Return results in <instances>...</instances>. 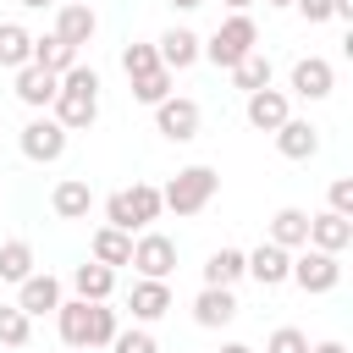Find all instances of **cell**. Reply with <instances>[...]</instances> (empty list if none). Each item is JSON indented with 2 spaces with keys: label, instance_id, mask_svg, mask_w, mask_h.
Listing matches in <instances>:
<instances>
[{
  "label": "cell",
  "instance_id": "1",
  "mask_svg": "<svg viewBox=\"0 0 353 353\" xmlns=\"http://www.w3.org/2000/svg\"><path fill=\"white\" fill-rule=\"evenodd\" d=\"M50 105H55V121H61L66 132L94 127V116H99V72H94V66H72V72H61Z\"/></svg>",
  "mask_w": 353,
  "mask_h": 353
},
{
  "label": "cell",
  "instance_id": "2",
  "mask_svg": "<svg viewBox=\"0 0 353 353\" xmlns=\"http://www.w3.org/2000/svg\"><path fill=\"white\" fill-rule=\"evenodd\" d=\"M254 44H259L254 17H248V11H232V17H226V22H221V28H215V33L199 44V61H215L221 72H232V66H237V61H243Z\"/></svg>",
  "mask_w": 353,
  "mask_h": 353
},
{
  "label": "cell",
  "instance_id": "3",
  "mask_svg": "<svg viewBox=\"0 0 353 353\" xmlns=\"http://www.w3.org/2000/svg\"><path fill=\"white\" fill-rule=\"evenodd\" d=\"M160 188L154 182H132V188H121V193H110L105 199V226H116V232H138V226H149V221H160Z\"/></svg>",
  "mask_w": 353,
  "mask_h": 353
},
{
  "label": "cell",
  "instance_id": "4",
  "mask_svg": "<svg viewBox=\"0 0 353 353\" xmlns=\"http://www.w3.org/2000/svg\"><path fill=\"white\" fill-rule=\"evenodd\" d=\"M215 188H221L215 165H182V171L160 188V204H165V210H176V215H199V210L215 199Z\"/></svg>",
  "mask_w": 353,
  "mask_h": 353
},
{
  "label": "cell",
  "instance_id": "5",
  "mask_svg": "<svg viewBox=\"0 0 353 353\" xmlns=\"http://www.w3.org/2000/svg\"><path fill=\"white\" fill-rule=\"evenodd\" d=\"M287 281H298L303 292H336V281H342V265H336V254H325V248H309V243H303V254L292 259Z\"/></svg>",
  "mask_w": 353,
  "mask_h": 353
},
{
  "label": "cell",
  "instance_id": "6",
  "mask_svg": "<svg viewBox=\"0 0 353 353\" xmlns=\"http://www.w3.org/2000/svg\"><path fill=\"white\" fill-rule=\"evenodd\" d=\"M66 138H72V132H66L55 116H33V121L22 127V138H17V143H22V154H28V160L50 165V160H61V154H66Z\"/></svg>",
  "mask_w": 353,
  "mask_h": 353
},
{
  "label": "cell",
  "instance_id": "7",
  "mask_svg": "<svg viewBox=\"0 0 353 353\" xmlns=\"http://www.w3.org/2000/svg\"><path fill=\"white\" fill-rule=\"evenodd\" d=\"M138 276H149V281H165L171 270H176V243L165 237V232H143L138 243H132V259H127Z\"/></svg>",
  "mask_w": 353,
  "mask_h": 353
},
{
  "label": "cell",
  "instance_id": "8",
  "mask_svg": "<svg viewBox=\"0 0 353 353\" xmlns=\"http://www.w3.org/2000/svg\"><path fill=\"white\" fill-rule=\"evenodd\" d=\"M154 127H160V138H171V143H188V138H199V105H193V99H176V94H165V99L154 105Z\"/></svg>",
  "mask_w": 353,
  "mask_h": 353
},
{
  "label": "cell",
  "instance_id": "9",
  "mask_svg": "<svg viewBox=\"0 0 353 353\" xmlns=\"http://www.w3.org/2000/svg\"><path fill=\"white\" fill-rule=\"evenodd\" d=\"M287 270H292V254L281 243H259L254 254H243V276H254L259 287H281Z\"/></svg>",
  "mask_w": 353,
  "mask_h": 353
},
{
  "label": "cell",
  "instance_id": "10",
  "mask_svg": "<svg viewBox=\"0 0 353 353\" xmlns=\"http://www.w3.org/2000/svg\"><path fill=\"white\" fill-rule=\"evenodd\" d=\"M94 28H99V17H94L88 0H66V6L55 11V39L72 44V50H83V44L94 39Z\"/></svg>",
  "mask_w": 353,
  "mask_h": 353
},
{
  "label": "cell",
  "instance_id": "11",
  "mask_svg": "<svg viewBox=\"0 0 353 353\" xmlns=\"http://www.w3.org/2000/svg\"><path fill=\"white\" fill-rule=\"evenodd\" d=\"M17 287H22V292H17V309H22L28 320H33V314H55V303H61V281H55L50 270H44V276H39V270L22 276Z\"/></svg>",
  "mask_w": 353,
  "mask_h": 353
},
{
  "label": "cell",
  "instance_id": "12",
  "mask_svg": "<svg viewBox=\"0 0 353 353\" xmlns=\"http://www.w3.org/2000/svg\"><path fill=\"white\" fill-rule=\"evenodd\" d=\"M55 325H61V342H66V347H83V353H88V336H94V303H88V298L55 303Z\"/></svg>",
  "mask_w": 353,
  "mask_h": 353
},
{
  "label": "cell",
  "instance_id": "13",
  "mask_svg": "<svg viewBox=\"0 0 353 353\" xmlns=\"http://www.w3.org/2000/svg\"><path fill=\"white\" fill-rule=\"evenodd\" d=\"M193 320H199L204 331L232 325V320H237V298H232V287H204V292L193 298Z\"/></svg>",
  "mask_w": 353,
  "mask_h": 353
},
{
  "label": "cell",
  "instance_id": "14",
  "mask_svg": "<svg viewBox=\"0 0 353 353\" xmlns=\"http://www.w3.org/2000/svg\"><path fill=\"white\" fill-rule=\"evenodd\" d=\"M199 44H204V39H199L193 28H171V33H160L154 50H160V66H165V72H188V66L199 61Z\"/></svg>",
  "mask_w": 353,
  "mask_h": 353
},
{
  "label": "cell",
  "instance_id": "15",
  "mask_svg": "<svg viewBox=\"0 0 353 353\" xmlns=\"http://www.w3.org/2000/svg\"><path fill=\"white\" fill-rule=\"evenodd\" d=\"M336 88V72H331V61H320V55H303L298 66H292V94H303V99H325Z\"/></svg>",
  "mask_w": 353,
  "mask_h": 353
},
{
  "label": "cell",
  "instance_id": "16",
  "mask_svg": "<svg viewBox=\"0 0 353 353\" xmlns=\"http://www.w3.org/2000/svg\"><path fill=\"white\" fill-rule=\"evenodd\" d=\"M287 116H292V105H287V94H281V88H254V94H248V127L276 132Z\"/></svg>",
  "mask_w": 353,
  "mask_h": 353
},
{
  "label": "cell",
  "instance_id": "17",
  "mask_svg": "<svg viewBox=\"0 0 353 353\" xmlns=\"http://www.w3.org/2000/svg\"><path fill=\"white\" fill-rule=\"evenodd\" d=\"M276 149H281L287 160H314V154H320V127H309V121L287 116V121L276 127Z\"/></svg>",
  "mask_w": 353,
  "mask_h": 353
},
{
  "label": "cell",
  "instance_id": "18",
  "mask_svg": "<svg viewBox=\"0 0 353 353\" xmlns=\"http://www.w3.org/2000/svg\"><path fill=\"white\" fill-rule=\"evenodd\" d=\"M353 243V221L325 210V215H309V248H325V254H342Z\"/></svg>",
  "mask_w": 353,
  "mask_h": 353
},
{
  "label": "cell",
  "instance_id": "19",
  "mask_svg": "<svg viewBox=\"0 0 353 353\" xmlns=\"http://www.w3.org/2000/svg\"><path fill=\"white\" fill-rule=\"evenodd\" d=\"M55 83H61V77H55V72H44V66H33V61H28V66H17V99H22L28 110H44V105L55 99Z\"/></svg>",
  "mask_w": 353,
  "mask_h": 353
},
{
  "label": "cell",
  "instance_id": "20",
  "mask_svg": "<svg viewBox=\"0 0 353 353\" xmlns=\"http://www.w3.org/2000/svg\"><path fill=\"white\" fill-rule=\"evenodd\" d=\"M127 309H132V320H160L165 309H171V287L165 281H149V276H138L132 281V298H127Z\"/></svg>",
  "mask_w": 353,
  "mask_h": 353
},
{
  "label": "cell",
  "instance_id": "21",
  "mask_svg": "<svg viewBox=\"0 0 353 353\" xmlns=\"http://www.w3.org/2000/svg\"><path fill=\"white\" fill-rule=\"evenodd\" d=\"M50 210H55L61 221H83V215L94 210V193H88V182H83V176H66V182H55V193H50Z\"/></svg>",
  "mask_w": 353,
  "mask_h": 353
},
{
  "label": "cell",
  "instance_id": "22",
  "mask_svg": "<svg viewBox=\"0 0 353 353\" xmlns=\"http://www.w3.org/2000/svg\"><path fill=\"white\" fill-rule=\"evenodd\" d=\"M72 287H77V298H88V303H110V292H116V270L99 265V259H88V265L72 270Z\"/></svg>",
  "mask_w": 353,
  "mask_h": 353
},
{
  "label": "cell",
  "instance_id": "23",
  "mask_svg": "<svg viewBox=\"0 0 353 353\" xmlns=\"http://www.w3.org/2000/svg\"><path fill=\"white\" fill-rule=\"evenodd\" d=\"M270 243H281L287 254L303 248V243H309V210H292V204L276 210V215H270Z\"/></svg>",
  "mask_w": 353,
  "mask_h": 353
},
{
  "label": "cell",
  "instance_id": "24",
  "mask_svg": "<svg viewBox=\"0 0 353 353\" xmlns=\"http://www.w3.org/2000/svg\"><path fill=\"white\" fill-rule=\"evenodd\" d=\"M33 61V33L22 22H0V66H28Z\"/></svg>",
  "mask_w": 353,
  "mask_h": 353
},
{
  "label": "cell",
  "instance_id": "25",
  "mask_svg": "<svg viewBox=\"0 0 353 353\" xmlns=\"http://www.w3.org/2000/svg\"><path fill=\"white\" fill-rule=\"evenodd\" d=\"M94 259H99V265H110V270H116V265H127V259H132V232L99 226V232H94Z\"/></svg>",
  "mask_w": 353,
  "mask_h": 353
},
{
  "label": "cell",
  "instance_id": "26",
  "mask_svg": "<svg viewBox=\"0 0 353 353\" xmlns=\"http://www.w3.org/2000/svg\"><path fill=\"white\" fill-rule=\"evenodd\" d=\"M243 281V248H215L204 259V287H232Z\"/></svg>",
  "mask_w": 353,
  "mask_h": 353
},
{
  "label": "cell",
  "instance_id": "27",
  "mask_svg": "<svg viewBox=\"0 0 353 353\" xmlns=\"http://www.w3.org/2000/svg\"><path fill=\"white\" fill-rule=\"evenodd\" d=\"M33 66H44V72H55V77H61V72H72V66H77V50H72V44H61L55 33H50V39H33Z\"/></svg>",
  "mask_w": 353,
  "mask_h": 353
},
{
  "label": "cell",
  "instance_id": "28",
  "mask_svg": "<svg viewBox=\"0 0 353 353\" xmlns=\"http://www.w3.org/2000/svg\"><path fill=\"white\" fill-rule=\"evenodd\" d=\"M232 83L243 88V94H254V88H270V55H259V50H248L237 66H232Z\"/></svg>",
  "mask_w": 353,
  "mask_h": 353
},
{
  "label": "cell",
  "instance_id": "29",
  "mask_svg": "<svg viewBox=\"0 0 353 353\" xmlns=\"http://www.w3.org/2000/svg\"><path fill=\"white\" fill-rule=\"evenodd\" d=\"M22 276H33V248L22 237H11V243H0V281H22Z\"/></svg>",
  "mask_w": 353,
  "mask_h": 353
},
{
  "label": "cell",
  "instance_id": "30",
  "mask_svg": "<svg viewBox=\"0 0 353 353\" xmlns=\"http://www.w3.org/2000/svg\"><path fill=\"white\" fill-rule=\"evenodd\" d=\"M28 336H33V320L17 303H0V347H28Z\"/></svg>",
  "mask_w": 353,
  "mask_h": 353
},
{
  "label": "cell",
  "instance_id": "31",
  "mask_svg": "<svg viewBox=\"0 0 353 353\" xmlns=\"http://www.w3.org/2000/svg\"><path fill=\"white\" fill-rule=\"evenodd\" d=\"M165 94H171V72H165V66H154V72L132 77V99H143V105H160Z\"/></svg>",
  "mask_w": 353,
  "mask_h": 353
},
{
  "label": "cell",
  "instance_id": "32",
  "mask_svg": "<svg viewBox=\"0 0 353 353\" xmlns=\"http://www.w3.org/2000/svg\"><path fill=\"white\" fill-rule=\"evenodd\" d=\"M154 66H160V50H154V44H127V50H121V72H127V77H143V72H154Z\"/></svg>",
  "mask_w": 353,
  "mask_h": 353
},
{
  "label": "cell",
  "instance_id": "33",
  "mask_svg": "<svg viewBox=\"0 0 353 353\" xmlns=\"http://www.w3.org/2000/svg\"><path fill=\"white\" fill-rule=\"evenodd\" d=\"M110 353H160V342H154L143 325H132V331H116V336H110Z\"/></svg>",
  "mask_w": 353,
  "mask_h": 353
},
{
  "label": "cell",
  "instance_id": "34",
  "mask_svg": "<svg viewBox=\"0 0 353 353\" xmlns=\"http://www.w3.org/2000/svg\"><path fill=\"white\" fill-rule=\"evenodd\" d=\"M265 353H309V336H303L298 325H281V331H270Z\"/></svg>",
  "mask_w": 353,
  "mask_h": 353
},
{
  "label": "cell",
  "instance_id": "35",
  "mask_svg": "<svg viewBox=\"0 0 353 353\" xmlns=\"http://www.w3.org/2000/svg\"><path fill=\"white\" fill-rule=\"evenodd\" d=\"M121 325H116V309H105V303H94V336H88V347H110V336H116Z\"/></svg>",
  "mask_w": 353,
  "mask_h": 353
},
{
  "label": "cell",
  "instance_id": "36",
  "mask_svg": "<svg viewBox=\"0 0 353 353\" xmlns=\"http://www.w3.org/2000/svg\"><path fill=\"white\" fill-rule=\"evenodd\" d=\"M331 210L353 221V176H336V182H331Z\"/></svg>",
  "mask_w": 353,
  "mask_h": 353
},
{
  "label": "cell",
  "instance_id": "37",
  "mask_svg": "<svg viewBox=\"0 0 353 353\" xmlns=\"http://www.w3.org/2000/svg\"><path fill=\"white\" fill-rule=\"evenodd\" d=\"M303 11V22H331V0H292Z\"/></svg>",
  "mask_w": 353,
  "mask_h": 353
},
{
  "label": "cell",
  "instance_id": "38",
  "mask_svg": "<svg viewBox=\"0 0 353 353\" xmlns=\"http://www.w3.org/2000/svg\"><path fill=\"white\" fill-rule=\"evenodd\" d=\"M309 353H347V347H342V342H314Z\"/></svg>",
  "mask_w": 353,
  "mask_h": 353
},
{
  "label": "cell",
  "instance_id": "39",
  "mask_svg": "<svg viewBox=\"0 0 353 353\" xmlns=\"http://www.w3.org/2000/svg\"><path fill=\"white\" fill-rule=\"evenodd\" d=\"M17 6H28V11H44V6H55V0H17Z\"/></svg>",
  "mask_w": 353,
  "mask_h": 353
},
{
  "label": "cell",
  "instance_id": "40",
  "mask_svg": "<svg viewBox=\"0 0 353 353\" xmlns=\"http://www.w3.org/2000/svg\"><path fill=\"white\" fill-rule=\"evenodd\" d=\"M171 6H176V11H199L204 0H171Z\"/></svg>",
  "mask_w": 353,
  "mask_h": 353
},
{
  "label": "cell",
  "instance_id": "41",
  "mask_svg": "<svg viewBox=\"0 0 353 353\" xmlns=\"http://www.w3.org/2000/svg\"><path fill=\"white\" fill-rule=\"evenodd\" d=\"M221 353H254V347H243V342H226V347H221Z\"/></svg>",
  "mask_w": 353,
  "mask_h": 353
},
{
  "label": "cell",
  "instance_id": "42",
  "mask_svg": "<svg viewBox=\"0 0 353 353\" xmlns=\"http://www.w3.org/2000/svg\"><path fill=\"white\" fill-rule=\"evenodd\" d=\"M226 6H232V11H248V6H254V0H226Z\"/></svg>",
  "mask_w": 353,
  "mask_h": 353
},
{
  "label": "cell",
  "instance_id": "43",
  "mask_svg": "<svg viewBox=\"0 0 353 353\" xmlns=\"http://www.w3.org/2000/svg\"><path fill=\"white\" fill-rule=\"evenodd\" d=\"M265 6H292V0H265Z\"/></svg>",
  "mask_w": 353,
  "mask_h": 353
},
{
  "label": "cell",
  "instance_id": "44",
  "mask_svg": "<svg viewBox=\"0 0 353 353\" xmlns=\"http://www.w3.org/2000/svg\"><path fill=\"white\" fill-rule=\"evenodd\" d=\"M72 353H83V347H72Z\"/></svg>",
  "mask_w": 353,
  "mask_h": 353
}]
</instances>
